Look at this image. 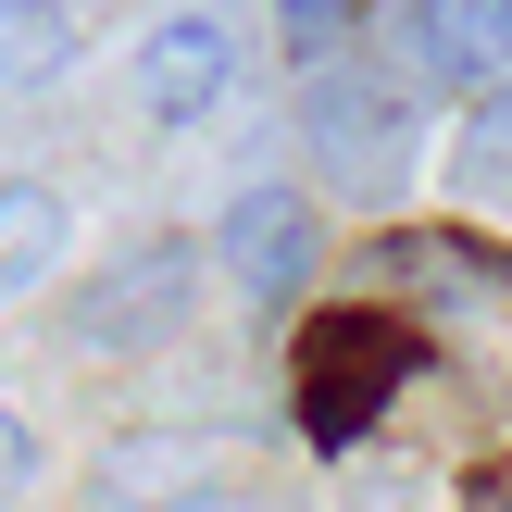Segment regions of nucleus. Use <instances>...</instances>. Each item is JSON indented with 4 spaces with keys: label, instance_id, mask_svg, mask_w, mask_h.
<instances>
[{
    "label": "nucleus",
    "instance_id": "f8f14e48",
    "mask_svg": "<svg viewBox=\"0 0 512 512\" xmlns=\"http://www.w3.org/2000/svg\"><path fill=\"white\" fill-rule=\"evenodd\" d=\"M25 488H38V425H25L13 400H0V512H13Z\"/></svg>",
    "mask_w": 512,
    "mask_h": 512
},
{
    "label": "nucleus",
    "instance_id": "1a4fd4ad",
    "mask_svg": "<svg viewBox=\"0 0 512 512\" xmlns=\"http://www.w3.org/2000/svg\"><path fill=\"white\" fill-rule=\"evenodd\" d=\"M75 0H0V100H25V88H50V75L75 63Z\"/></svg>",
    "mask_w": 512,
    "mask_h": 512
},
{
    "label": "nucleus",
    "instance_id": "9b49d317",
    "mask_svg": "<svg viewBox=\"0 0 512 512\" xmlns=\"http://www.w3.org/2000/svg\"><path fill=\"white\" fill-rule=\"evenodd\" d=\"M463 175H488V188L512 175V88H500V100H475V125H463Z\"/></svg>",
    "mask_w": 512,
    "mask_h": 512
},
{
    "label": "nucleus",
    "instance_id": "4468645a",
    "mask_svg": "<svg viewBox=\"0 0 512 512\" xmlns=\"http://www.w3.org/2000/svg\"><path fill=\"white\" fill-rule=\"evenodd\" d=\"M175 512H250V500L238 488H200V500H175Z\"/></svg>",
    "mask_w": 512,
    "mask_h": 512
},
{
    "label": "nucleus",
    "instance_id": "0eeeda50",
    "mask_svg": "<svg viewBox=\"0 0 512 512\" xmlns=\"http://www.w3.org/2000/svg\"><path fill=\"white\" fill-rule=\"evenodd\" d=\"M200 463H213L200 438L138 425V438H113V450L88 463V500H100V512H175V500H200Z\"/></svg>",
    "mask_w": 512,
    "mask_h": 512
},
{
    "label": "nucleus",
    "instance_id": "423d86ee",
    "mask_svg": "<svg viewBox=\"0 0 512 512\" xmlns=\"http://www.w3.org/2000/svg\"><path fill=\"white\" fill-rule=\"evenodd\" d=\"M213 263H225V288H238L250 313H288V300L313 288V200L300 188H238L225 225H213Z\"/></svg>",
    "mask_w": 512,
    "mask_h": 512
},
{
    "label": "nucleus",
    "instance_id": "39448f33",
    "mask_svg": "<svg viewBox=\"0 0 512 512\" xmlns=\"http://www.w3.org/2000/svg\"><path fill=\"white\" fill-rule=\"evenodd\" d=\"M400 75L425 100H500L512 88V0H400Z\"/></svg>",
    "mask_w": 512,
    "mask_h": 512
},
{
    "label": "nucleus",
    "instance_id": "7ed1b4c3",
    "mask_svg": "<svg viewBox=\"0 0 512 512\" xmlns=\"http://www.w3.org/2000/svg\"><path fill=\"white\" fill-rule=\"evenodd\" d=\"M188 300H200V238H125L113 263L75 288V313H63V338L75 350H163L175 325H188Z\"/></svg>",
    "mask_w": 512,
    "mask_h": 512
},
{
    "label": "nucleus",
    "instance_id": "f03ea898",
    "mask_svg": "<svg viewBox=\"0 0 512 512\" xmlns=\"http://www.w3.org/2000/svg\"><path fill=\"white\" fill-rule=\"evenodd\" d=\"M413 375H425V338L400 313H313V338H300V425L325 450H350Z\"/></svg>",
    "mask_w": 512,
    "mask_h": 512
},
{
    "label": "nucleus",
    "instance_id": "9d476101",
    "mask_svg": "<svg viewBox=\"0 0 512 512\" xmlns=\"http://www.w3.org/2000/svg\"><path fill=\"white\" fill-rule=\"evenodd\" d=\"M350 13H363V0H275V38H288L300 63H338V38H350Z\"/></svg>",
    "mask_w": 512,
    "mask_h": 512
},
{
    "label": "nucleus",
    "instance_id": "6e6552de",
    "mask_svg": "<svg viewBox=\"0 0 512 512\" xmlns=\"http://www.w3.org/2000/svg\"><path fill=\"white\" fill-rule=\"evenodd\" d=\"M63 250H75L63 188H50V175H0V300L50 288V275H63Z\"/></svg>",
    "mask_w": 512,
    "mask_h": 512
},
{
    "label": "nucleus",
    "instance_id": "ddd939ff",
    "mask_svg": "<svg viewBox=\"0 0 512 512\" xmlns=\"http://www.w3.org/2000/svg\"><path fill=\"white\" fill-rule=\"evenodd\" d=\"M463 500H475V512H512V463H488V475H475Z\"/></svg>",
    "mask_w": 512,
    "mask_h": 512
},
{
    "label": "nucleus",
    "instance_id": "20e7f679",
    "mask_svg": "<svg viewBox=\"0 0 512 512\" xmlns=\"http://www.w3.org/2000/svg\"><path fill=\"white\" fill-rule=\"evenodd\" d=\"M138 113L163 125V138H200V125L225 113V100H238V75H250V50H238V25L225 13H163L138 38Z\"/></svg>",
    "mask_w": 512,
    "mask_h": 512
},
{
    "label": "nucleus",
    "instance_id": "f257e3e1",
    "mask_svg": "<svg viewBox=\"0 0 512 512\" xmlns=\"http://www.w3.org/2000/svg\"><path fill=\"white\" fill-rule=\"evenodd\" d=\"M300 150H313V175L338 200L413 188V163H425V88L413 75H375V63H313V88H300Z\"/></svg>",
    "mask_w": 512,
    "mask_h": 512
}]
</instances>
